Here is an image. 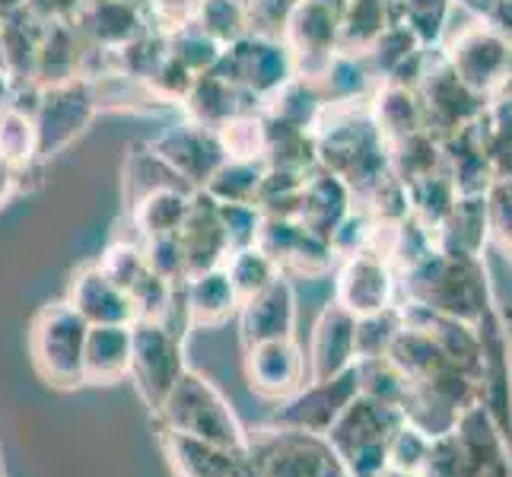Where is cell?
I'll return each instance as SVG.
<instances>
[{
    "mask_svg": "<svg viewBox=\"0 0 512 477\" xmlns=\"http://www.w3.org/2000/svg\"><path fill=\"white\" fill-rule=\"evenodd\" d=\"M306 175L290 172V169H271L264 172V179L255 194V207L261 210V217H293L299 210V194H303Z\"/></svg>",
    "mask_w": 512,
    "mask_h": 477,
    "instance_id": "cell-41",
    "label": "cell"
},
{
    "mask_svg": "<svg viewBox=\"0 0 512 477\" xmlns=\"http://www.w3.org/2000/svg\"><path fill=\"white\" fill-rule=\"evenodd\" d=\"M194 26L204 29L223 48L249 32L242 0H198V7H194Z\"/></svg>",
    "mask_w": 512,
    "mask_h": 477,
    "instance_id": "cell-43",
    "label": "cell"
},
{
    "mask_svg": "<svg viewBox=\"0 0 512 477\" xmlns=\"http://www.w3.org/2000/svg\"><path fill=\"white\" fill-rule=\"evenodd\" d=\"M264 172H268L264 159H226L201 191H207L217 204H255Z\"/></svg>",
    "mask_w": 512,
    "mask_h": 477,
    "instance_id": "cell-37",
    "label": "cell"
},
{
    "mask_svg": "<svg viewBox=\"0 0 512 477\" xmlns=\"http://www.w3.org/2000/svg\"><path fill=\"white\" fill-rule=\"evenodd\" d=\"M458 191L449 179L446 169H439L433 175H423V179L408 185V201H411V217L423 223L436 236V229L446 223L449 210L455 207Z\"/></svg>",
    "mask_w": 512,
    "mask_h": 477,
    "instance_id": "cell-38",
    "label": "cell"
},
{
    "mask_svg": "<svg viewBox=\"0 0 512 477\" xmlns=\"http://www.w3.org/2000/svg\"><path fill=\"white\" fill-rule=\"evenodd\" d=\"M67 303L74 306L86 325H134V303L115 280L105 277L99 264H86L74 274Z\"/></svg>",
    "mask_w": 512,
    "mask_h": 477,
    "instance_id": "cell-24",
    "label": "cell"
},
{
    "mask_svg": "<svg viewBox=\"0 0 512 477\" xmlns=\"http://www.w3.org/2000/svg\"><path fill=\"white\" fill-rule=\"evenodd\" d=\"M179 109L185 112L188 121H194V125L217 131L223 121H229L233 115L261 109V105L249 93H242L236 83H229L223 74H217V70H207V74L194 77L191 90Z\"/></svg>",
    "mask_w": 512,
    "mask_h": 477,
    "instance_id": "cell-26",
    "label": "cell"
},
{
    "mask_svg": "<svg viewBox=\"0 0 512 477\" xmlns=\"http://www.w3.org/2000/svg\"><path fill=\"white\" fill-rule=\"evenodd\" d=\"M353 334H357V318L344 306L328 303L322 315L315 318L312 341H309V379H331L357 363V347H353Z\"/></svg>",
    "mask_w": 512,
    "mask_h": 477,
    "instance_id": "cell-23",
    "label": "cell"
},
{
    "mask_svg": "<svg viewBox=\"0 0 512 477\" xmlns=\"http://www.w3.org/2000/svg\"><path fill=\"white\" fill-rule=\"evenodd\" d=\"M490 239L487 194H458L446 223L436 229V249L446 255H484Z\"/></svg>",
    "mask_w": 512,
    "mask_h": 477,
    "instance_id": "cell-29",
    "label": "cell"
},
{
    "mask_svg": "<svg viewBox=\"0 0 512 477\" xmlns=\"http://www.w3.org/2000/svg\"><path fill=\"white\" fill-rule=\"evenodd\" d=\"M404 423V414L392 404L373 401L366 395L353 398L344 414L325 433L331 449L338 452L341 465L350 477H376L385 468V452L395 430Z\"/></svg>",
    "mask_w": 512,
    "mask_h": 477,
    "instance_id": "cell-5",
    "label": "cell"
},
{
    "mask_svg": "<svg viewBox=\"0 0 512 477\" xmlns=\"http://www.w3.org/2000/svg\"><path fill=\"white\" fill-rule=\"evenodd\" d=\"M430 436H423L417 427H411L408 420L401 423L395 430L392 443H388V452H385V465L388 468H398L404 474H420L423 465H427V452H430Z\"/></svg>",
    "mask_w": 512,
    "mask_h": 477,
    "instance_id": "cell-48",
    "label": "cell"
},
{
    "mask_svg": "<svg viewBox=\"0 0 512 477\" xmlns=\"http://www.w3.org/2000/svg\"><path fill=\"white\" fill-rule=\"evenodd\" d=\"M96 115H99L96 96L83 77L42 86L39 102L32 109L35 131H39V156L51 159L64 153L77 137H83V131L93 125Z\"/></svg>",
    "mask_w": 512,
    "mask_h": 477,
    "instance_id": "cell-11",
    "label": "cell"
},
{
    "mask_svg": "<svg viewBox=\"0 0 512 477\" xmlns=\"http://www.w3.org/2000/svg\"><path fill=\"white\" fill-rule=\"evenodd\" d=\"M357 207L353 201V191L338 179L334 172L315 166L306 175V185L303 194H299V210H296V220L303 223L309 233L322 236L331 242L334 229L341 226V220Z\"/></svg>",
    "mask_w": 512,
    "mask_h": 477,
    "instance_id": "cell-25",
    "label": "cell"
},
{
    "mask_svg": "<svg viewBox=\"0 0 512 477\" xmlns=\"http://www.w3.org/2000/svg\"><path fill=\"white\" fill-rule=\"evenodd\" d=\"M226 159H264V118L261 109L239 112L217 128Z\"/></svg>",
    "mask_w": 512,
    "mask_h": 477,
    "instance_id": "cell-45",
    "label": "cell"
},
{
    "mask_svg": "<svg viewBox=\"0 0 512 477\" xmlns=\"http://www.w3.org/2000/svg\"><path fill=\"white\" fill-rule=\"evenodd\" d=\"M462 427L468 430V439H471V458H468V468L458 477H512L509 443L503 439V433L493 427V420L487 417L481 404H474L462 417Z\"/></svg>",
    "mask_w": 512,
    "mask_h": 477,
    "instance_id": "cell-31",
    "label": "cell"
},
{
    "mask_svg": "<svg viewBox=\"0 0 512 477\" xmlns=\"http://www.w3.org/2000/svg\"><path fill=\"white\" fill-rule=\"evenodd\" d=\"M239 338L242 347L296 338V290L290 280L280 274L274 284L258 290L255 296L239 303Z\"/></svg>",
    "mask_w": 512,
    "mask_h": 477,
    "instance_id": "cell-19",
    "label": "cell"
},
{
    "mask_svg": "<svg viewBox=\"0 0 512 477\" xmlns=\"http://www.w3.org/2000/svg\"><path fill=\"white\" fill-rule=\"evenodd\" d=\"M13 90H16L13 77L7 74L4 67H0V112H4V109H10V105H13Z\"/></svg>",
    "mask_w": 512,
    "mask_h": 477,
    "instance_id": "cell-59",
    "label": "cell"
},
{
    "mask_svg": "<svg viewBox=\"0 0 512 477\" xmlns=\"http://www.w3.org/2000/svg\"><path fill=\"white\" fill-rule=\"evenodd\" d=\"M439 169H446L443 140L430 134L427 128L414 131L408 137L388 140V172H392L398 182L411 185V182L423 179V175H433Z\"/></svg>",
    "mask_w": 512,
    "mask_h": 477,
    "instance_id": "cell-35",
    "label": "cell"
},
{
    "mask_svg": "<svg viewBox=\"0 0 512 477\" xmlns=\"http://www.w3.org/2000/svg\"><path fill=\"white\" fill-rule=\"evenodd\" d=\"M478 338H481V360H478V404L493 420V427L503 433L506 443H512V341L506 322L490 303L484 318L478 322Z\"/></svg>",
    "mask_w": 512,
    "mask_h": 477,
    "instance_id": "cell-10",
    "label": "cell"
},
{
    "mask_svg": "<svg viewBox=\"0 0 512 477\" xmlns=\"http://www.w3.org/2000/svg\"><path fill=\"white\" fill-rule=\"evenodd\" d=\"M385 4H392V7H395V4H398V0H385Z\"/></svg>",
    "mask_w": 512,
    "mask_h": 477,
    "instance_id": "cell-60",
    "label": "cell"
},
{
    "mask_svg": "<svg viewBox=\"0 0 512 477\" xmlns=\"http://www.w3.org/2000/svg\"><path fill=\"white\" fill-rule=\"evenodd\" d=\"M220 220L229 239V252L255 245L261 229V210L255 204H220Z\"/></svg>",
    "mask_w": 512,
    "mask_h": 477,
    "instance_id": "cell-53",
    "label": "cell"
},
{
    "mask_svg": "<svg viewBox=\"0 0 512 477\" xmlns=\"http://www.w3.org/2000/svg\"><path fill=\"white\" fill-rule=\"evenodd\" d=\"M0 67H4V64H0Z\"/></svg>",
    "mask_w": 512,
    "mask_h": 477,
    "instance_id": "cell-62",
    "label": "cell"
},
{
    "mask_svg": "<svg viewBox=\"0 0 512 477\" xmlns=\"http://www.w3.org/2000/svg\"><path fill=\"white\" fill-rule=\"evenodd\" d=\"M449 13H452V0H398L395 4V20L408 26L423 48L443 42Z\"/></svg>",
    "mask_w": 512,
    "mask_h": 477,
    "instance_id": "cell-42",
    "label": "cell"
},
{
    "mask_svg": "<svg viewBox=\"0 0 512 477\" xmlns=\"http://www.w3.org/2000/svg\"><path fill=\"white\" fill-rule=\"evenodd\" d=\"M80 58H83V35L70 20H48L35 51V74L32 80L39 86H55L80 77Z\"/></svg>",
    "mask_w": 512,
    "mask_h": 477,
    "instance_id": "cell-28",
    "label": "cell"
},
{
    "mask_svg": "<svg viewBox=\"0 0 512 477\" xmlns=\"http://www.w3.org/2000/svg\"><path fill=\"white\" fill-rule=\"evenodd\" d=\"M194 77H198V74H191L185 64H179L172 55H166L163 64L147 77V86L163 105H169V109H179V105L185 102V96H188V90H191Z\"/></svg>",
    "mask_w": 512,
    "mask_h": 477,
    "instance_id": "cell-51",
    "label": "cell"
},
{
    "mask_svg": "<svg viewBox=\"0 0 512 477\" xmlns=\"http://www.w3.org/2000/svg\"><path fill=\"white\" fill-rule=\"evenodd\" d=\"M404 325L401 306H388L382 312L363 315L357 318V334H353V347H357V360H369V357H385L388 347H392L395 334Z\"/></svg>",
    "mask_w": 512,
    "mask_h": 477,
    "instance_id": "cell-46",
    "label": "cell"
},
{
    "mask_svg": "<svg viewBox=\"0 0 512 477\" xmlns=\"http://www.w3.org/2000/svg\"><path fill=\"white\" fill-rule=\"evenodd\" d=\"M506 55H509V42L500 39L487 23H474L468 29H462L455 39L446 45L443 61L449 64V70L455 74V80L471 90L481 99H493L506 67Z\"/></svg>",
    "mask_w": 512,
    "mask_h": 477,
    "instance_id": "cell-13",
    "label": "cell"
},
{
    "mask_svg": "<svg viewBox=\"0 0 512 477\" xmlns=\"http://www.w3.org/2000/svg\"><path fill=\"white\" fill-rule=\"evenodd\" d=\"M160 443L172 477H255L245 452L204 443V439L182 436L172 430H163Z\"/></svg>",
    "mask_w": 512,
    "mask_h": 477,
    "instance_id": "cell-22",
    "label": "cell"
},
{
    "mask_svg": "<svg viewBox=\"0 0 512 477\" xmlns=\"http://www.w3.org/2000/svg\"><path fill=\"white\" fill-rule=\"evenodd\" d=\"M245 458L255 477H350L322 433L264 423L249 430Z\"/></svg>",
    "mask_w": 512,
    "mask_h": 477,
    "instance_id": "cell-4",
    "label": "cell"
},
{
    "mask_svg": "<svg viewBox=\"0 0 512 477\" xmlns=\"http://www.w3.org/2000/svg\"><path fill=\"white\" fill-rule=\"evenodd\" d=\"M179 242L185 252L188 277L223 268V261L229 255V239H226V229L220 220V204L201 188L191 191L188 217L179 229Z\"/></svg>",
    "mask_w": 512,
    "mask_h": 477,
    "instance_id": "cell-20",
    "label": "cell"
},
{
    "mask_svg": "<svg viewBox=\"0 0 512 477\" xmlns=\"http://www.w3.org/2000/svg\"><path fill=\"white\" fill-rule=\"evenodd\" d=\"M99 268L105 271V277L115 280V284L128 293L137 284V280L147 274L144 249H140L137 242H112L109 249H105Z\"/></svg>",
    "mask_w": 512,
    "mask_h": 477,
    "instance_id": "cell-49",
    "label": "cell"
},
{
    "mask_svg": "<svg viewBox=\"0 0 512 477\" xmlns=\"http://www.w3.org/2000/svg\"><path fill=\"white\" fill-rule=\"evenodd\" d=\"M493 32L500 35V39L512 42V0H500L497 10H493L487 20H484Z\"/></svg>",
    "mask_w": 512,
    "mask_h": 477,
    "instance_id": "cell-55",
    "label": "cell"
},
{
    "mask_svg": "<svg viewBox=\"0 0 512 477\" xmlns=\"http://www.w3.org/2000/svg\"><path fill=\"white\" fill-rule=\"evenodd\" d=\"M357 395H360L357 366H350L331 379H315V382L309 379L296 395L277 401V411L271 414L268 423L325 436L334 427V420L344 414V408Z\"/></svg>",
    "mask_w": 512,
    "mask_h": 477,
    "instance_id": "cell-12",
    "label": "cell"
},
{
    "mask_svg": "<svg viewBox=\"0 0 512 477\" xmlns=\"http://www.w3.org/2000/svg\"><path fill=\"white\" fill-rule=\"evenodd\" d=\"M214 70L229 83H236L242 93H249L258 105H264L280 86H287L296 77L284 39H268V35L252 32H245L242 39L226 45Z\"/></svg>",
    "mask_w": 512,
    "mask_h": 477,
    "instance_id": "cell-9",
    "label": "cell"
},
{
    "mask_svg": "<svg viewBox=\"0 0 512 477\" xmlns=\"http://www.w3.org/2000/svg\"><path fill=\"white\" fill-rule=\"evenodd\" d=\"M344 0H296L284 26V45L290 48L299 80L319 83L338 55Z\"/></svg>",
    "mask_w": 512,
    "mask_h": 477,
    "instance_id": "cell-8",
    "label": "cell"
},
{
    "mask_svg": "<svg viewBox=\"0 0 512 477\" xmlns=\"http://www.w3.org/2000/svg\"><path fill=\"white\" fill-rule=\"evenodd\" d=\"M369 105H373V118L382 131L385 140H398L408 137L414 131H423V109H420V96L411 86L401 83H379L373 96H369Z\"/></svg>",
    "mask_w": 512,
    "mask_h": 477,
    "instance_id": "cell-34",
    "label": "cell"
},
{
    "mask_svg": "<svg viewBox=\"0 0 512 477\" xmlns=\"http://www.w3.org/2000/svg\"><path fill=\"white\" fill-rule=\"evenodd\" d=\"M166 45H169V55L179 64H185L191 74H207V70H214L223 55V45L210 39V35L194 23L169 32Z\"/></svg>",
    "mask_w": 512,
    "mask_h": 477,
    "instance_id": "cell-44",
    "label": "cell"
},
{
    "mask_svg": "<svg viewBox=\"0 0 512 477\" xmlns=\"http://www.w3.org/2000/svg\"><path fill=\"white\" fill-rule=\"evenodd\" d=\"M156 417H160L163 430L245 452L249 430L242 427V420L220 395V388L214 382H207L201 373H194V369H185V376L175 382Z\"/></svg>",
    "mask_w": 512,
    "mask_h": 477,
    "instance_id": "cell-3",
    "label": "cell"
},
{
    "mask_svg": "<svg viewBox=\"0 0 512 477\" xmlns=\"http://www.w3.org/2000/svg\"><path fill=\"white\" fill-rule=\"evenodd\" d=\"M182 299H185V315L191 325L198 328H217L229 322L239 312V293L229 284L223 268L201 271L188 277L182 284Z\"/></svg>",
    "mask_w": 512,
    "mask_h": 477,
    "instance_id": "cell-30",
    "label": "cell"
},
{
    "mask_svg": "<svg viewBox=\"0 0 512 477\" xmlns=\"http://www.w3.org/2000/svg\"><path fill=\"white\" fill-rule=\"evenodd\" d=\"M140 249H144V261L153 274L166 277L169 284H185L188 280V271H185V252H182V242H179V233L175 236H156V239H144L140 242Z\"/></svg>",
    "mask_w": 512,
    "mask_h": 477,
    "instance_id": "cell-50",
    "label": "cell"
},
{
    "mask_svg": "<svg viewBox=\"0 0 512 477\" xmlns=\"http://www.w3.org/2000/svg\"><path fill=\"white\" fill-rule=\"evenodd\" d=\"M175 293H179V284H169L166 277L153 274L147 268V274L128 290L137 322H166L172 312V303H175Z\"/></svg>",
    "mask_w": 512,
    "mask_h": 477,
    "instance_id": "cell-47",
    "label": "cell"
},
{
    "mask_svg": "<svg viewBox=\"0 0 512 477\" xmlns=\"http://www.w3.org/2000/svg\"><path fill=\"white\" fill-rule=\"evenodd\" d=\"M334 303L344 306L353 318L398 306L395 268L373 252L344 258L338 271V284H334Z\"/></svg>",
    "mask_w": 512,
    "mask_h": 477,
    "instance_id": "cell-17",
    "label": "cell"
},
{
    "mask_svg": "<svg viewBox=\"0 0 512 477\" xmlns=\"http://www.w3.org/2000/svg\"><path fill=\"white\" fill-rule=\"evenodd\" d=\"M417 96L423 109V125L439 140L468 128L487 105V99L474 96L455 80V74L443 58H439V64H433V70L430 67L423 70V77L417 83Z\"/></svg>",
    "mask_w": 512,
    "mask_h": 477,
    "instance_id": "cell-16",
    "label": "cell"
},
{
    "mask_svg": "<svg viewBox=\"0 0 512 477\" xmlns=\"http://www.w3.org/2000/svg\"><path fill=\"white\" fill-rule=\"evenodd\" d=\"M23 179H20V172H16L13 166H7L4 159H0V207H4L16 191H20Z\"/></svg>",
    "mask_w": 512,
    "mask_h": 477,
    "instance_id": "cell-56",
    "label": "cell"
},
{
    "mask_svg": "<svg viewBox=\"0 0 512 477\" xmlns=\"http://www.w3.org/2000/svg\"><path fill=\"white\" fill-rule=\"evenodd\" d=\"M500 0H452V7H462L468 16H474V20H487V16L497 10Z\"/></svg>",
    "mask_w": 512,
    "mask_h": 477,
    "instance_id": "cell-57",
    "label": "cell"
},
{
    "mask_svg": "<svg viewBox=\"0 0 512 477\" xmlns=\"http://www.w3.org/2000/svg\"><path fill=\"white\" fill-rule=\"evenodd\" d=\"M223 271L229 277V284H233V290L239 293V299L255 296L258 290H264L280 277V268L258 249V245H245V249L229 252L223 261Z\"/></svg>",
    "mask_w": 512,
    "mask_h": 477,
    "instance_id": "cell-39",
    "label": "cell"
},
{
    "mask_svg": "<svg viewBox=\"0 0 512 477\" xmlns=\"http://www.w3.org/2000/svg\"><path fill=\"white\" fill-rule=\"evenodd\" d=\"M255 245L277 264L280 274L296 271L306 277H322L331 271V264L338 261L328 239L309 233V229L293 217H261Z\"/></svg>",
    "mask_w": 512,
    "mask_h": 477,
    "instance_id": "cell-15",
    "label": "cell"
},
{
    "mask_svg": "<svg viewBox=\"0 0 512 477\" xmlns=\"http://www.w3.org/2000/svg\"><path fill=\"white\" fill-rule=\"evenodd\" d=\"M150 4H153V0H150Z\"/></svg>",
    "mask_w": 512,
    "mask_h": 477,
    "instance_id": "cell-61",
    "label": "cell"
},
{
    "mask_svg": "<svg viewBox=\"0 0 512 477\" xmlns=\"http://www.w3.org/2000/svg\"><path fill=\"white\" fill-rule=\"evenodd\" d=\"M0 159L20 172V179L35 163H42L35 118L20 105H10V109L0 112Z\"/></svg>",
    "mask_w": 512,
    "mask_h": 477,
    "instance_id": "cell-36",
    "label": "cell"
},
{
    "mask_svg": "<svg viewBox=\"0 0 512 477\" xmlns=\"http://www.w3.org/2000/svg\"><path fill=\"white\" fill-rule=\"evenodd\" d=\"M490 102H506V105H512V42H509V55H506V67H503L500 86H497V93H493Z\"/></svg>",
    "mask_w": 512,
    "mask_h": 477,
    "instance_id": "cell-58",
    "label": "cell"
},
{
    "mask_svg": "<svg viewBox=\"0 0 512 477\" xmlns=\"http://www.w3.org/2000/svg\"><path fill=\"white\" fill-rule=\"evenodd\" d=\"M188 204H191V191L175 188V185L140 194V198L131 204V223L140 233V242L179 233L188 217Z\"/></svg>",
    "mask_w": 512,
    "mask_h": 477,
    "instance_id": "cell-32",
    "label": "cell"
},
{
    "mask_svg": "<svg viewBox=\"0 0 512 477\" xmlns=\"http://www.w3.org/2000/svg\"><path fill=\"white\" fill-rule=\"evenodd\" d=\"M245 20L252 35H268V39H284V26L296 7V0H242Z\"/></svg>",
    "mask_w": 512,
    "mask_h": 477,
    "instance_id": "cell-52",
    "label": "cell"
},
{
    "mask_svg": "<svg viewBox=\"0 0 512 477\" xmlns=\"http://www.w3.org/2000/svg\"><path fill=\"white\" fill-rule=\"evenodd\" d=\"M392 23L395 7L385 4V0H344L338 51H344V55H366Z\"/></svg>",
    "mask_w": 512,
    "mask_h": 477,
    "instance_id": "cell-33",
    "label": "cell"
},
{
    "mask_svg": "<svg viewBox=\"0 0 512 477\" xmlns=\"http://www.w3.org/2000/svg\"><path fill=\"white\" fill-rule=\"evenodd\" d=\"M185 347L179 331L166 322H134L131 325V369L128 379L134 382L137 395L156 414L169 392L185 376Z\"/></svg>",
    "mask_w": 512,
    "mask_h": 477,
    "instance_id": "cell-7",
    "label": "cell"
},
{
    "mask_svg": "<svg viewBox=\"0 0 512 477\" xmlns=\"http://www.w3.org/2000/svg\"><path fill=\"white\" fill-rule=\"evenodd\" d=\"M312 134L319 166L338 175L357 204L388 175V140L376 125L369 96L328 99Z\"/></svg>",
    "mask_w": 512,
    "mask_h": 477,
    "instance_id": "cell-1",
    "label": "cell"
},
{
    "mask_svg": "<svg viewBox=\"0 0 512 477\" xmlns=\"http://www.w3.org/2000/svg\"><path fill=\"white\" fill-rule=\"evenodd\" d=\"M357 382H360V395L392 404V408L401 411L404 398H408V376L388 360V357H369V360H357Z\"/></svg>",
    "mask_w": 512,
    "mask_h": 477,
    "instance_id": "cell-40",
    "label": "cell"
},
{
    "mask_svg": "<svg viewBox=\"0 0 512 477\" xmlns=\"http://www.w3.org/2000/svg\"><path fill=\"white\" fill-rule=\"evenodd\" d=\"M147 147L160 156L191 191L204 188L210 182V175L226 163V153H223L217 131L194 125L188 118L179 121V125L166 128L163 134H156Z\"/></svg>",
    "mask_w": 512,
    "mask_h": 477,
    "instance_id": "cell-14",
    "label": "cell"
},
{
    "mask_svg": "<svg viewBox=\"0 0 512 477\" xmlns=\"http://www.w3.org/2000/svg\"><path fill=\"white\" fill-rule=\"evenodd\" d=\"M131 369V325H90L83 350V385H115Z\"/></svg>",
    "mask_w": 512,
    "mask_h": 477,
    "instance_id": "cell-27",
    "label": "cell"
},
{
    "mask_svg": "<svg viewBox=\"0 0 512 477\" xmlns=\"http://www.w3.org/2000/svg\"><path fill=\"white\" fill-rule=\"evenodd\" d=\"M398 303H414L465 325H478L493 303L487 264L474 255H446L436 249L414 268L398 274Z\"/></svg>",
    "mask_w": 512,
    "mask_h": 477,
    "instance_id": "cell-2",
    "label": "cell"
},
{
    "mask_svg": "<svg viewBox=\"0 0 512 477\" xmlns=\"http://www.w3.org/2000/svg\"><path fill=\"white\" fill-rule=\"evenodd\" d=\"M490 236H497L503 249L512 255V179H497L487 188Z\"/></svg>",
    "mask_w": 512,
    "mask_h": 477,
    "instance_id": "cell-54",
    "label": "cell"
},
{
    "mask_svg": "<svg viewBox=\"0 0 512 477\" xmlns=\"http://www.w3.org/2000/svg\"><path fill=\"white\" fill-rule=\"evenodd\" d=\"M245 382L255 395L268 401H284L309 382L306 350L296 338L264 341L245 347Z\"/></svg>",
    "mask_w": 512,
    "mask_h": 477,
    "instance_id": "cell-18",
    "label": "cell"
},
{
    "mask_svg": "<svg viewBox=\"0 0 512 477\" xmlns=\"http://www.w3.org/2000/svg\"><path fill=\"white\" fill-rule=\"evenodd\" d=\"M70 23L77 26L83 42L112 48V51L134 42L137 35H144L147 29H153L150 10L131 4V0H83L80 10L70 16Z\"/></svg>",
    "mask_w": 512,
    "mask_h": 477,
    "instance_id": "cell-21",
    "label": "cell"
},
{
    "mask_svg": "<svg viewBox=\"0 0 512 477\" xmlns=\"http://www.w3.org/2000/svg\"><path fill=\"white\" fill-rule=\"evenodd\" d=\"M90 325L83 315L61 299L48 303L35 315L29 331V353L32 366L51 388H77L83 385V350Z\"/></svg>",
    "mask_w": 512,
    "mask_h": 477,
    "instance_id": "cell-6",
    "label": "cell"
}]
</instances>
